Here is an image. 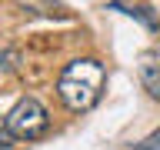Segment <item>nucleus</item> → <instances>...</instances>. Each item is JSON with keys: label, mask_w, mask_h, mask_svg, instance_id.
I'll list each match as a JSON object with an SVG mask.
<instances>
[{"label": "nucleus", "mask_w": 160, "mask_h": 150, "mask_svg": "<svg viewBox=\"0 0 160 150\" xmlns=\"http://www.w3.org/2000/svg\"><path fill=\"white\" fill-rule=\"evenodd\" d=\"M140 83H143V90H147L153 100H160V67L153 60H143V63H140Z\"/></svg>", "instance_id": "20e7f679"}, {"label": "nucleus", "mask_w": 160, "mask_h": 150, "mask_svg": "<svg viewBox=\"0 0 160 150\" xmlns=\"http://www.w3.org/2000/svg\"><path fill=\"white\" fill-rule=\"evenodd\" d=\"M7 123L10 130H13V137L17 140H37L47 133L50 127V117H47V110H43V103L33 97H23L13 103V110L7 113Z\"/></svg>", "instance_id": "f03ea898"}, {"label": "nucleus", "mask_w": 160, "mask_h": 150, "mask_svg": "<svg viewBox=\"0 0 160 150\" xmlns=\"http://www.w3.org/2000/svg\"><path fill=\"white\" fill-rule=\"evenodd\" d=\"M20 7L27 10V13H37V17H57V20H63L67 17V7L60 3V0H17Z\"/></svg>", "instance_id": "7ed1b4c3"}, {"label": "nucleus", "mask_w": 160, "mask_h": 150, "mask_svg": "<svg viewBox=\"0 0 160 150\" xmlns=\"http://www.w3.org/2000/svg\"><path fill=\"white\" fill-rule=\"evenodd\" d=\"M17 60H20V53L17 50H3V53H0V70H17Z\"/></svg>", "instance_id": "423d86ee"}, {"label": "nucleus", "mask_w": 160, "mask_h": 150, "mask_svg": "<svg viewBox=\"0 0 160 150\" xmlns=\"http://www.w3.org/2000/svg\"><path fill=\"white\" fill-rule=\"evenodd\" d=\"M153 143H160V130H157V137H153Z\"/></svg>", "instance_id": "6e6552de"}, {"label": "nucleus", "mask_w": 160, "mask_h": 150, "mask_svg": "<svg viewBox=\"0 0 160 150\" xmlns=\"http://www.w3.org/2000/svg\"><path fill=\"white\" fill-rule=\"evenodd\" d=\"M103 63L93 57H83V60H70L63 73L57 80V93L63 100V107L73 110V113H83L90 110L93 103L100 100V90H103Z\"/></svg>", "instance_id": "f257e3e1"}, {"label": "nucleus", "mask_w": 160, "mask_h": 150, "mask_svg": "<svg viewBox=\"0 0 160 150\" xmlns=\"http://www.w3.org/2000/svg\"><path fill=\"white\" fill-rule=\"evenodd\" d=\"M137 150H153V143H140V147Z\"/></svg>", "instance_id": "0eeeda50"}, {"label": "nucleus", "mask_w": 160, "mask_h": 150, "mask_svg": "<svg viewBox=\"0 0 160 150\" xmlns=\"http://www.w3.org/2000/svg\"><path fill=\"white\" fill-rule=\"evenodd\" d=\"M13 130H10V123H7V117H0V150H10L13 147Z\"/></svg>", "instance_id": "39448f33"}]
</instances>
